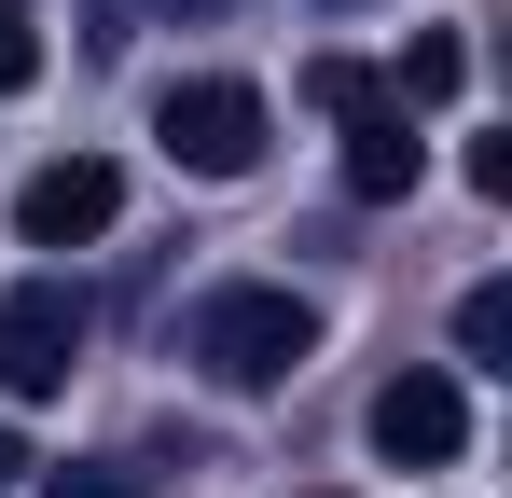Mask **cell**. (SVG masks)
Instances as JSON below:
<instances>
[{"label": "cell", "mask_w": 512, "mask_h": 498, "mask_svg": "<svg viewBox=\"0 0 512 498\" xmlns=\"http://www.w3.org/2000/svg\"><path fill=\"white\" fill-rule=\"evenodd\" d=\"M180 360H194L208 388L263 402V388H291V374L319 360V305H305V291H277V277H222V291L180 319Z\"/></svg>", "instance_id": "obj_1"}, {"label": "cell", "mask_w": 512, "mask_h": 498, "mask_svg": "<svg viewBox=\"0 0 512 498\" xmlns=\"http://www.w3.org/2000/svg\"><path fill=\"white\" fill-rule=\"evenodd\" d=\"M84 291L70 277H14L0 291V402H56L70 388V360H84Z\"/></svg>", "instance_id": "obj_2"}, {"label": "cell", "mask_w": 512, "mask_h": 498, "mask_svg": "<svg viewBox=\"0 0 512 498\" xmlns=\"http://www.w3.org/2000/svg\"><path fill=\"white\" fill-rule=\"evenodd\" d=\"M153 139H167V166H194V180H250L263 166V97L250 83H167L153 97Z\"/></svg>", "instance_id": "obj_3"}, {"label": "cell", "mask_w": 512, "mask_h": 498, "mask_svg": "<svg viewBox=\"0 0 512 498\" xmlns=\"http://www.w3.org/2000/svg\"><path fill=\"white\" fill-rule=\"evenodd\" d=\"M111 222H125V166L111 153H56V166L14 180V236L28 249H84V236H111Z\"/></svg>", "instance_id": "obj_4"}, {"label": "cell", "mask_w": 512, "mask_h": 498, "mask_svg": "<svg viewBox=\"0 0 512 498\" xmlns=\"http://www.w3.org/2000/svg\"><path fill=\"white\" fill-rule=\"evenodd\" d=\"M457 443H471L457 374H388V388H374V457H388V471H443Z\"/></svg>", "instance_id": "obj_5"}, {"label": "cell", "mask_w": 512, "mask_h": 498, "mask_svg": "<svg viewBox=\"0 0 512 498\" xmlns=\"http://www.w3.org/2000/svg\"><path fill=\"white\" fill-rule=\"evenodd\" d=\"M416 180H429V139L402 125V97H388V111H346V194H360V208H402Z\"/></svg>", "instance_id": "obj_6"}, {"label": "cell", "mask_w": 512, "mask_h": 498, "mask_svg": "<svg viewBox=\"0 0 512 498\" xmlns=\"http://www.w3.org/2000/svg\"><path fill=\"white\" fill-rule=\"evenodd\" d=\"M457 83H471V56H457V28H429L416 56H402V70H388V97H416V111H443V97H457Z\"/></svg>", "instance_id": "obj_7"}, {"label": "cell", "mask_w": 512, "mask_h": 498, "mask_svg": "<svg viewBox=\"0 0 512 498\" xmlns=\"http://www.w3.org/2000/svg\"><path fill=\"white\" fill-rule=\"evenodd\" d=\"M42 498H153V471H139V457H56Z\"/></svg>", "instance_id": "obj_8"}, {"label": "cell", "mask_w": 512, "mask_h": 498, "mask_svg": "<svg viewBox=\"0 0 512 498\" xmlns=\"http://www.w3.org/2000/svg\"><path fill=\"white\" fill-rule=\"evenodd\" d=\"M457 346H471V360H512V277L457 291Z\"/></svg>", "instance_id": "obj_9"}, {"label": "cell", "mask_w": 512, "mask_h": 498, "mask_svg": "<svg viewBox=\"0 0 512 498\" xmlns=\"http://www.w3.org/2000/svg\"><path fill=\"white\" fill-rule=\"evenodd\" d=\"M305 97H319V111H388V70H360V56H319V70H305Z\"/></svg>", "instance_id": "obj_10"}, {"label": "cell", "mask_w": 512, "mask_h": 498, "mask_svg": "<svg viewBox=\"0 0 512 498\" xmlns=\"http://www.w3.org/2000/svg\"><path fill=\"white\" fill-rule=\"evenodd\" d=\"M42 83V28H28V0H0V97H28Z\"/></svg>", "instance_id": "obj_11"}, {"label": "cell", "mask_w": 512, "mask_h": 498, "mask_svg": "<svg viewBox=\"0 0 512 498\" xmlns=\"http://www.w3.org/2000/svg\"><path fill=\"white\" fill-rule=\"evenodd\" d=\"M0 485H28V443H14V429H0Z\"/></svg>", "instance_id": "obj_12"}]
</instances>
